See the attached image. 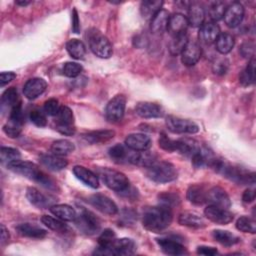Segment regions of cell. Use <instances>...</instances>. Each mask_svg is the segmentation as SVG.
<instances>
[{
	"mask_svg": "<svg viewBox=\"0 0 256 256\" xmlns=\"http://www.w3.org/2000/svg\"><path fill=\"white\" fill-rule=\"evenodd\" d=\"M126 107V97L124 95H116L113 97L107 104L105 109L106 119L110 122H118L120 121L125 112Z\"/></svg>",
	"mask_w": 256,
	"mask_h": 256,
	"instance_id": "cell-10",
	"label": "cell"
},
{
	"mask_svg": "<svg viewBox=\"0 0 256 256\" xmlns=\"http://www.w3.org/2000/svg\"><path fill=\"white\" fill-rule=\"evenodd\" d=\"M157 159V156L153 153V152H149V151H135V152H131L128 162L132 163L134 165L137 166H141V167H149L150 165H152Z\"/></svg>",
	"mask_w": 256,
	"mask_h": 256,
	"instance_id": "cell-25",
	"label": "cell"
},
{
	"mask_svg": "<svg viewBox=\"0 0 256 256\" xmlns=\"http://www.w3.org/2000/svg\"><path fill=\"white\" fill-rule=\"evenodd\" d=\"M215 171L222 174L224 177L229 180L241 184V185H249L255 183V173L251 172L247 169H244L239 166L230 165L222 160L216 159L213 161L211 166Z\"/></svg>",
	"mask_w": 256,
	"mask_h": 256,
	"instance_id": "cell-3",
	"label": "cell"
},
{
	"mask_svg": "<svg viewBox=\"0 0 256 256\" xmlns=\"http://www.w3.org/2000/svg\"><path fill=\"white\" fill-rule=\"evenodd\" d=\"M204 214L208 220L216 224L226 225L233 220V214L230 211L215 205H208L204 210Z\"/></svg>",
	"mask_w": 256,
	"mask_h": 256,
	"instance_id": "cell-12",
	"label": "cell"
},
{
	"mask_svg": "<svg viewBox=\"0 0 256 256\" xmlns=\"http://www.w3.org/2000/svg\"><path fill=\"white\" fill-rule=\"evenodd\" d=\"M16 231L19 235L28 238L41 239L47 235V231L42 227L31 224V223H21L16 226Z\"/></svg>",
	"mask_w": 256,
	"mask_h": 256,
	"instance_id": "cell-23",
	"label": "cell"
},
{
	"mask_svg": "<svg viewBox=\"0 0 256 256\" xmlns=\"http://www.w3.org/2000/svg\"><path fill=\"white\" fill-rule=\"evenodd\" d=\"M3 131L4 133L10 137V138H16L20 135L21 131H22V125L12 122V121H8L4 126H3Z\"/></svg>",
	"mask_w": 256,
	"mask_h": 256,
	"instance_id": "cell-54",
	"label": "cell"
},
{
	"mask_svg": "<svg viewBox=\"0 0 256 256\" xmlns=\"http://www.w3.org/2000/svg\"><path fill=\"white\" fill-rule=\"evenodd\" d=\"M131 153V149L127 150L125 148V146H123L122 144H116L114 146H112L109 149V155L110 157L118 163H122V162H128L129 156Z\"/></svg>",
	"mask_w": 256,
	"mask_h": 256,
	"instance_id": "cell-41",
	"label": "cell"
},
{
	"mask_svg": "<svg viewBox=\"0 0 256 256\" xmlns=\"http://www.w3.org/2000/svg\"><path fill=\"white\" fill-rule=\"evenodd\" d=\"M201 54L202 50L200 45L196 42L188 41L181 53V61L185 66H193L199 61Z\"/></svg>",
	"mask_w": 256,
	"mask_h": 256,
	"instance_id": "cell-18",
	"label": "cell"
},
{
	"mask_svg": "<svg viewBox=\"0 0 256 256\" xmlns=\"http://www.w3.org/2000/svg\"><path fill=\"white\" fill-rule=\"evenodd\" d=\"M255 199V190L254 189H251V188H248L244 191L243 195H242V200L244 203H251L253 202Z\"/></svg>",
	"mask_w": 256,
	"mask_h": 256,
	"instance_id": "cell-62",
	"label": "cell"
},
{
	"mask_svg": "<svg viewBox=\"0 0 256 256\" xmlns=\"http://www.w3.org/2000/svg\"><path fill=\"white\" fill-rule=\"evenodd\" d=\"M178 222L181 225L187 226L190 228H202L205 226V222L203 218L199 214L191 211H186L181 213L178 218Z\"/></svg>",
	"mask_w": 256,
	"mask_h": 256,
	"instance_id": "cell-33",
	"label": "cell"
},
{
	"mask_svg": "<svg viewBox=\"0 0 256 256\" xmlns=\"http://www.w3.org/2000/svg\"><path fill=\"white\" fill-rule=\"evenodd\" d=\"M188 24L192 27H200L204 23L205 11L201 5L194 3L188 7Z\"/></svg>",
	"mask_w": 256,
	"mask_h": 256,
	"instance_id": "cell-32",
	"label": "cell"
},
{
	"mask_svg": "<svg viewBox=\"0 0 256 256\" xmlns=\"http://www.w3.org/2000/svg\"><path fill=\"white\" fill-rule=\"evenodd\" d=\"M21 100L19 98L18 91L15 87H10L6 89L2 96H1V104L3 107H10L12 108L17 103H19Z\"/></svg>",
	"mask_w": 256,
	"mask_h": 256,
	"instance_id": "cell-43",
	"label": "cell"
},
{
	"mask_svg": "<svg viewBox=\"0 0 256 256\" xmlns=\"http://www.w3.org/2000/svg\"><path fill=\"white\" fill-rule=\"evenodd\" d=\"M41 221L50 230H53L58 233H67L70 230L69 226L66 223H64L63 220H61L59 218L56 219V218H53L52 216L44 215V216H42Z\"/></svg>",
	"mask_w": 256,
	"mask_h": 256,
	"instance_id": "cell-39",
	"label": "cell"
},
{
	"mask_svg": "<svg viewBox=\"0 0 256 256\" xmlns=\"http://www.w3.org/2000/svg\"><path fill=\"white\" fill-rule=\"evenodd\" d=\"M115 238H116V235L113 230L105 229L98 238V244H99L98 248L100 249L107 248L115 240Z\"/></svg>",
	"mask_w": 256,
	"mask_h": 256,
	"instance_id": "cell-50",
	"label": "cell"
},
{
	"mask_svg": "<svg viewBox=\"0 0 256 256\" xmlns=\"http://www.w3.org/2000/svg\"><path fill=\"white\" fill-rule=\"evenodd\" d=\"M169 18H170L169 12L167 10H165V9H161L151 19V24H150L151 31L154 34H161V33H163L165 30H167Z\"/></svg>",
	"mask_w": 256,
	"mask_h": 256,
	"instance_id": "cell-28",
	"label": "cell"
},
{
	"mask_svg": "<svg viewBox=\"0 0 256 256\" xmlns=\"http://www.w3.org/2000/svg\"><path fill=\"white\" fill-rule=\"evenodd\" d=\"M235 40L234 37L229 33H220L215 41L216 49L221 54L229 53L234 47Z\"/></svg>",
	"mask_w": 256,
	"mask_h": 256,
	"instance_id": "cell-36",
	"label": "cell"
},
{
	"mask_svg": "<svg viewBox=\"0 0 256 256\" xmlns=\"http://www.w3.org/2000/svg\"><path fill=\"white\" fill-rule=\"evenodd\" d=\"M206 202H208L210 205H215L225 209L231 206V201L228 194L219 186H214L207 190Z\"/></svg>",
	"mask_w": 256,
	"mask_h": 256,
	"instance_id": "cell-14",
	"label": "cell"
},
{
	"mask_svg": "<svg viewBox=\"0 0 256 256\" xmlns=\"http://www.w3.org/2000/svg\"><path fill=\"white\" fill-rule=\"evenodd\" d=\"M201 146L199 142L191 138H181L177 140V147L176 151L182 154L185 157L192 158L199 150Z\"/></svg>",
	"mask_w": 256,
	"mask_h": 256,
	"instance_id": "cell-26",
	"label": "cell"
},
{
	"mask_svg": "<svg viewBox=\"0 0 256 256\" xmlns=\"http://www.w3.org/2000/svg\"><path fill=\"white\" fill-rule=\"evenodd\" d=\"M173 214L171 208L159 205L146 207L142 214V224L145 229L158 233L166 229L172 222Z\"/></svg>",
	"mask_w": 256,
	"mask_h": 256,
	"instance_id": "cell-2",
	"label": "cell"
},
{
	"mask_svg": "<svg viewBox=\"0 0 256 256\" xmlns=\"http://www.w3.org/2000/svg\"><path fill=\"white\" fill-rule=\"evenodd\" d=\"M135 250L136 245L132 239L115 238V240L107 248H98L94 253L101 255H132L135 253Z\"/></svg>",
	"mask_w": 256,
	"mask_h": 256,
	"instance_id": "cell-8",
	"label": "cell"
},
{
	"mask_svg": "<svg viewBox=\"0 0 256 256\" xmlns=\"http://www.w3.org/2000/svg\"><path fill=\"white\" fill-rule=\"evenodd\" d=\"M98 174L103 183L108 188L118 193L123 192L130 186L129 179L126 177V175L117 170H113L110 168H101L98 170Z\"/></svg>",
	"mask_w": 256,
	"mask_h": 256,
	"instance_id": "cell-6",
	"label": "cell"
},
{
	"mask_svg": "<svg viewBox=\"0 0 256 256\" xmlns=\"http://www.w3.org/2000/svg\"><path fill=\"white\" fill-rule=\"evenodd\" d=\"M88 202L103 214L113 216L118 212L117 205L106 195L93 194L89 197Z\"/></svg>",
	"mask_w": 256,
	"mask_h": 256,
	"instance_id": "cell-11",
	"label": "cell"
},
{
	"mask_svg": "<svg viewBox=\"0 0 256 256\" xmlns=\"http://www.w3.org/2000/svg\"><path fill=\"white\" fill-rule=\"evenodd\" d=\"M7 168L14 173L20 174L24 176L25 178H28L29 180H32L44 188L56 191L58 190V185L56 181L51 178L47 173H45L43 170H41L35 163L29 162V161H21L18 160L16 162H13L9 165H7Z\"/></svg>",
	"mask_w": 256,
	"mask_h": 256,
	"instance_id": "cell-1",
	"label": "cell"
},
{
	"mask_svg": "<svg viewBox=\"0 0 256 256\" xmlns=\"http://www.w3.org/2000/svg\"><path fill=\"white\" fill-rule=\"evenodd\" d=\"M16 4L17 5H21V6H26V5L30 4V2L29 1H21V0H19V1H16Z\"/></svg>",
	"mask_w": 256,
	"mask_h": 256,
	"instance_id": "cell-64",
	"label": "cell"
},
{
	"mask_svg": "<svg viewBox=\"0 0 256 256\" xmlns=\"http://www.w3.org/2000/svg\"><path fill=\"white\" fill-rule=\"evenodd\" d=\"M225 10H226V6H225L224 2L215 1V2L211 3V5L208 9V13H209L211 20L213 22H216L223 18Z\"/></svg>",
	"mask_w": 256,
	"mask_h": 256,
	"instance_id": "cell-47",
	"label": "cell"
},
{
	"mask_svg": "<svg viewBox=\"0 0 256 256\" xmlns=\"http://www.w3.org/2000/svg\"><path fill=\"white\" fill-rule=\"evenodd\" d=\"M220 34V28L216 22L208 21L203 23L198 32L199 40L204 44H212L216 41Z\"/></svg>",
	"mask_w": 256,
	"mask_h": 256,
	"instance_id": "cell-17",
	"label": "cell"
},
{
	"mask_svg": "<svg viewBox=\"0 0 256 256\" xmlns=\"http://www.w3.org/2000/svg\"><path fill=\"white\" fill-rule=\"evenodd\" d=\"M50 211L53 215L63 221H74L77 213L75 209L67 204H56L50 207Z\"/></svg>",
	"mask_w": 256,
	"mask_h": 256,
	"instance_id": "cell-31",
	"label": "cell"
},
{
	"mask_svg": "<svg viewBox=\"0 0 256 256\" xmlns=\"http://www.w3.org/2000/svg\"><path fill=\"white\" fill-rule=\"evenodd\" d=\"M197 253L200 255H206V256H213L218 253L217 249L214 247L209 246H199L197 248Z\"/></svg>",
	"mask_w": 256,
	"mask_h": 256,
	"instance_id": "cell-61",
	"label": "cell"
},
{
	"mask_svg": "<svg viewBox=\"0 0 256 256\" xmlns=\"http://www.w3.org/2000/svg\"><path fill=\"white\" fill-rule=\"evenodd\" d=\"M187 43H188V37L185 33L177 35V36H173L172 40L169 43L170 53L174 56L181 54L182 51L184 50L185 46L187 45Z\"/></svg>",
	"mask_w": 256,
	"mask_h": 256,
	"instance_id": "cell-42",
	"label": "cell"
},
{
	"mask_svg": "<svg viewBox=\"0 0 256 256\" xmlns=\"http://www.w3.org/2000/svg\"><path fill=\"white\" fill-rule=\"evenodd\" d=\"M157 244L162 252L167 255H183L187 252L181 243L170 238H159L157 239Z\"/></svg>",
	"mask_w": 256,
	"mask_h": 256,
	"instance_id": "cell-24",
	"label": "cell"
},
{
	"mask_svg": "<svg viewBox=\"0 0 256 256\" xmlns=\"http://www.w3.org/2000/svg\"><path fill=\"white\" fill-rule=\"evenodd\" d=\"M163 1H152L146 0L141 3L140 12L144 19H152L157 12L161 10Z\"/></svg>",
	"mask_w": 256,
	"mask_h": 256,
	"instance_id": "cell-35",
	"label": "cell"
},
{
	"mask_svg": "<svg viewBox=\"0 0 256 256\" xmlns=\"http://www.w3.org/2000/svg\"><path fill=\"white\" fill-rule=\"evenodd\" d=\"M236 228L241 232L254 234L256 232V223L254 219L248 216H242L236 221Z\"/></svg>",
	"mask_w": 256,
	"mask_h": 256,
	"instance_id": "cell-45",
	"label": "cell"
},
{
	"mask_svg": "<svg viewBox=\"0 0 256 256\" xmlns=\"http://www.w3.org/2000/svg\"><path fill=\"white\" fill-rule=\"evenodd\" d=\"M75 149L74 144L67 140V139H59L56 140L52 143L50 150L52 152V154L58 155V156H65L70 154L71 152H73Z\"/></svg>",
	"mask_w": 256,
	"mask_h": 256,
	"instance_id": "cell-37",
	"label": "cell"
},
{
	"mask_svg": "<svg viewBox=\"0 0 256 256\" xmlns=\"http://www.w3.org/2000/svg\"><path fill=\"white\" fill-rule=\"evenodd\" d=\"M20 158H21V154L17 149L11 148V147H1L0 159L2 164H5L7 166L13 162L20 160Z\"/></svg>",
	"mask_w": 256,
	"mask_h": 256,
	"instance_id": "cell-44",
	"label": "cell"
},
{
	"mask_svg": "<svg viewBox=\"0 0 256 256\" xmlns=\"http://www.w3.org/2000/svg\"><path fill=\"white\" fill-rule=\"evenodd\" d=\"M55 129H56L59 133H61V134H63V135H67V136H71V135H73V134L75 133V128H74L73 125L70 126V125H60V124H56Z\"/></svg>",
	"mask_w": 256,
	"mask_h": 256,
	"instance_id": "cell-60",
	"label": "cell"
},
{
	"mask_svg": "<svg viewBox=\"0 0 256 256\" xmlns=\"http://www.w3.org/2000/svg\"><path fill=\"white\" fill-rule=\"evenodd\" d=\"M158 144L159 146L165 150V151H176V147H177V140H172L171 138H169L164 132H162L160 134V137L158 139Z\"/></svg>",
	"mask_w": 256,
	"mask_h": 256,
	"instance_id": "cell-52",
	"label": "cell"
},
{
	"mask_svg": "<svg viewBox=\"0 0 256 256\" xmlns=\"http://www.w3.org/2000/svg\"><path fill=\"white\" fill-rule=\"evenodd\" d=\"M158 200L160 205L172 208L173 206H176L180 202V198L176 193L171 192H164L158 195Z\"/></svg>",
	"mask_w": 256,
	"mask_h": 256,
	"instance_id": "cell-48",
	"label": "cell"
},
{
	"mask_svg": "<svg viewBox=\"0 0 256 256\" xmlns=\"http://www.w3.org/2000/svg\"><path fill=\"white\" fill-rule=\"evenodd\" d=\"M115 136L113 130H95L82 134V138L90 144L105 143Z\"/></svg>",
	"mask_w": 256,
	"mask_h": 256,
	"instance_id": "cell-29",
	"label": "cell"
},
{
	"mask_svg": "<svg viewBox=\"0 0 256 256\" xmlns=\"http://www.w3.org/2000/svg\"><path fill=\"white\" fill-rule=\"evenodd\" d=\"M76 226L85 234L93 235L97 233L101 228L100 220L95 216V214L84 207L80 208L79 214H77L74 220Z\"/></svg>",
	"mask_w": 256,
	"mask_h": 256,
	"instance_id": "cell-7",
	"label": "cell"
},
{
	"mask_svg": "<svg viewBox=\"0 0 256 256\" xmlns=\"http://www.w3.org/2000/svg\"><path fill=\"white\" fill-rule=\"evenodd\" d=\"M87 40L90 50L100 58H109L112 53V45L108 38L104 36L99 30L92 28L87 31Z\"/></svg>",
	"mask_w": 256,
	"mask_h": 256,
	"instance_id": "cell-5",
	"label": "cell"
},
{
	"mask_svg": "<svg viewBox=\"0 0 256 256\" xmlns=\"http://www.w3.org/2000/svg\"><path fill=\"white\" fill-rule=\"evenodd\" d=\"M244 12V7L240 2H233L228 7H226L223 16L225 24L229 28L237 27L243 20Z\"/></svg>",
	"mask_w": 256,
	"mask_h": 256,
	"instance_id": "cell-13",
	"label": "cell"
},
{
	"mask_svg": "<svg viewBox=\"0 0 256 256\" xmlns=\"http://www.w3.org/2000/svg\"><path fill=\"white\" fill-rule=\"evenodd\" d=\"M60 105L57 99L50 98L44 103V112L49 116H56L59 112Z\"/></svg>",
	"mask_w": 256,
	"mask_h": 256,
	"instance_id": "cell-55",
	"label": "cell"
},
{
	"mask_svg": "<svg viewBox=\"0 0 256 256\" xmlns=\"http://www.w3.org/2000/svg\"><path fill=\"white\" fill-rule=\"evenodd\" d=\"M62 72L65 76L74 78L82 72V66L76 62H67L63 65Z\"/></svg>",
	"mask_w": 256,
	"mask_h": 256,
	"instance_id": "cell-49",
	"label": "cell"
},
{
	"mask_svg": "<svg viewBox=\"0 0 256 256\" xmlns=\"http://www.w3.org/2000/svg\"><path fill=\"white\" fill-rule=\"evenodd\" d=\"M26 197L29 202L37 208H48L54 205V198L47 196L34 187H29L26 191Z\"/></svg>",
	"mask_w": 256,
	"mask_h": 256,
	"instance_id": "cell-20",
	"label": "cell"
},
{
	"mask_svg": "<svg viewBox=\"0 0 256 256\" xmlns=\"http://www.w3.org/2000/svg\"><path fill=\"white\" fill-rule=\"evenodd\" d=\"M46 113H44L40 109H33L30 111L29 118L33 124H35L38 127H44L47 124V119L45 116Z\"/></svg>",
	"mask_w": 256,
	"mask_h": 256,
	"instance_id": "cell-51",
	"label": "cell"
},
{
	"mask_svg": "<svg viewBox=\"0 0 256 256\" xmlns=\"http://www.w3.org/2000/svg\"><path fill=\"white\" fill-rule=\"evenodd\" d=\"M135 112L142 118H159L162 117L164 111L161 106L152 102H139L135 107Z\"/></svg>",
	"mask_w": 256,
	"mask_h": 256,
	"instance_id": "cell-19",
	"label": "cell"
},
{
	"mask_svg": "<svg viewBox=\"0 0 256 256\" xmlns=\"http://www.w3.org/2000/svg\"><path fill=\"white\" fill-rule=\"evenodd\" d=\"M9 238H10V235L8 233V230L3 224H1V245L6 244L9 241Z\"/></svg>",
	"mask_w": 256,
	"mask_h": 256,
	"instance_id": "cell-63",
	"label": "cell"
},
{
	"mask_svg": "<svg viewBox=\"0 0 256 256\" xmlns=\"http://www.w3.org/2000/svg\"><path fill=\"white\" fill-rule=\"evenodd\" d=\"M146 175L149 179L157 183H167L177 178L178 172L176 167L167 161H155L147 167Z\"/></svg>",
	"mask_w": 256,
	"mask_h": 256,
	"instance_id": "cell-4",
	"label": "cell"
},
{
	"mask_svg": "<svg viewBox=\"0 0 256 256\" xmlns=\"http://www.w3.org/2000/svg\"><path fill=\"white\" fill-rule=\"evenodd\" d=\"M9 120L12 121V122L23 125V123H24V113H23L21 101L11 108L10 114H9Z\"/></svg>",
	"mask_w": 256,
	"mask_h": 256,
	"instance_id": "cell-53",
	"label": "cell"
},
{
	"mask_svg": "<svg viewBox=\"0 0 256 256\" xmlns=\"http://www.w3.org/2000/svg\"><path fill=\"white\" fill-rule=\"evenodd\" d=\"M73 174L76 176L77 179H79L81 182H83L85 185L91 187V188H98L99 186V179L96 176L95 173L90 171L89 169L76 165L73 167Z\"/></svg>",
	"mask_w": 256,
	"mask_h": 256,
	"instance_id": "cell-22",
	"label": "cell"
},
{
	"mask_svg": "<svg viewBox=\"0 0 256 256\" xmlns=\"http://www.w3.org/2000/svg\"><path fill=\"white\" fill-rule=\"evenodd\" d=\"M57 116V122L56 124L60 125H70L72 126L74 124V116L72 110L67 106H60L59 112L56 115Z\"/></svg>",
	"mask_w": 256,
	"mask_h": 256,
	"instance_id": "cell-46",
	"label": "cell"
},
{
	"mask_svg": "<svg viewBox=\"0 0 256 256\" xmlns=\"http://www.w3.org/2000/svg\"><path fill=\"white\" fill-rule=\"evenodd\" d=\"M40 163L51 171H60L64 169L68 162L62 156L55 154H43L40 156Z\"/></svg>",
	"mask_w": 256,
	"mask_h": 256,
	"instance_id": "cell-27",
	"label": "cell"
},
{
	"mask_svg": "<svg viewBox=\"0 0 256 256\" xmlns=\"http://www.w3.org/2000/svg\"><path fill=\"white\" fill-rule=\"evenodd\" d=\"M255 80V59L252 57L248 62L246 68L241 72L239 81L243 86H249L254 83Z\"/></svg>",
	"mask_w": 256,
	"mask_h": 256,
	"instance_id": "cell-40",
	"label": "cell"
},
{
	"mask_svg": "<svg viewBox=\"0 0 256 256\" xmlns=\"http://www.w3.org/2000/svg\"><path fill=\"white\" fill-rule=\"evenodd\" d=\"M212 237L218 243H220L221 245L227 246V247L235 245L236 243H238L240 241V238L238 236H236L233 233L226 231V230H219V229L214 230L212 232Z\"/></svg>",
	"mask_w": 256,
	"mask_h": 256,
	"instance_id": "cell-34",
	"label": "cell"
},
{
	"mask_svg": "<svg viewBox=\"0 0 256 256\" xmlns=\"http://www.w3.org/2000/svg\"><path fill=\"white\" fill-rule=\"evenodd\" d=\"M254 48H255L254 43L252 41H248L241 45L239 51L243 57H245V58L251 57L252 58L254 55Z\"/></svg>",
	"mask_w": 256,
	"mask_h": 256,
	"instance_id": "cell-57",
	"label": "cell"
},
{
	"mask_svg": "<svg viewBox=\"0 0 256 256\" xmlns=\"http://www.w3.org/2000/svg\"><path fill=\"white\" fill-rule=\"evenodd\" d=\"M187 199L195 205H202L206 203L207 189L204 185L193 184L187 190Z\"/></svg>",
	"mask_w": 256,
	"mask_h": 256,
	"instance_id": "cell-30",
	"label": "cell"
},
{
	"mask_svg": "<svg viewBox=\"0 0 256 256\" xmlns=\"http://www.w3.org/2000/svg\"><path fill=\"white\" fill-rule=\"evenodd\" d=\"M71 28L72 31L76 34H78L80 32V20L78 17V13L76 11V9L74 8L72 11V15H71Z\"/></svg>",
	"mask_w": 256,
	"mask_h": 256,
	"instance_id": "cell-58",
	"label": "cell"
},
{
	"mask_svg": "<svg viewBox=\"0 0 256 256\" xmlns=\"http://www.w3.org/2000/svg\"><path fill=\"white\" fill-rule=\"evenodd\" d=\"M188 20L181 13H176L170 16L168 21L167 30L172 36H177L180 34H184L188 27Z\"/></svg>",
	"mask_w": 256,
	"mask_h": 256,
	"instance_id": "cell-21",
	"label": "cell"
},
{
	"mask_svg": "<svg viewBox=\"0 0 256 256\" xmlns=\"http://www.w3.org/2000/svg\"><path fill=\"white\" fill-rule=\"evenodd\" d=\"M229 61L226 58H218L213 63L212 70L217 75H224L228 71Z\"/></svg>",
	"mask_w": 256,
	"mask_h": 256,
	"instance_id": "cell-56",
	"label": "cell"
},
{
	"mask_svg": "<svg viewBox=\"0 0 256 256\" xmlns=\"http://www.w3.org/2000/svg\"><path fill=\"white\" fill-rule=\"evenodd\" d=\"M166 126L168 130L178 134H194L199 131V126L195 122L188 119L179 118L173 115H170L166 118Z\"/></svg>",
	"mask_w": 256,
	"mask_h": 256,
	"instance_id": "cell-9",
	"label": "cell"
},
{
	"mask_svg": "<svg viewBox=\"0 0 256 256\" xmlns=\"http://www.w3.org/2000/svg\"><path fill=\"white\" fill-rule=\"evenodd\" d=\"M15 78H16V74L14 72H2L0 74V86L4 87Z\"/></svg>",
	"mask_w": 256,
	"mask_h": 256,
	"instance_id": "cell-59",
	"label": "cell"
},
{
	"mask_svg": "<svg viewBox=\"0 0 256 256\" xmlns=\"http://www.w3.org/2000/svg\"><path fill=\"white\" fill-rule=\"evenodd\" d=\"M46 88H47V83L44 79L38 78V77L31 78L25 83L23 87V93L27 99L33 100L38 96H40L41 94H43Z\"/></svg>",
	"mask_w": 256,
	"mask_h": 256,
	"instance_id": "cell-16",
	"label": "cell"
},
{
	"mask_svg": "<svg viewBox=\"0 0 256 256\" xmlns=\"http://www.w3.org/2000/svg\"><path fill=\"white\" fill-rule=\"evenodd\" d=\"M66 50L74 59H83L86 54L85 45L78 39H70L66 43Z\"/></svg>",
	"mask_w": 256,
	"mask_h": 256,
	"instance_id": "cell-38",
	"label": "cell"
},
{
	"mask_svg": "<svg viewBox=\"0 0 256 256\" xmlns=\"http://www.w3.org/2000/svg\"><path fill=\"white\" fill-rule=\"evenodd\" d=\"M150 137L142 133L129 134L125 139V145L133 151H146L151 147Z\"/></svg>",
	"mask_w": 256,
	"mask_h": 256,
	"instance_id": "cell-15",
	"label": "cell"
}]
</instances>
